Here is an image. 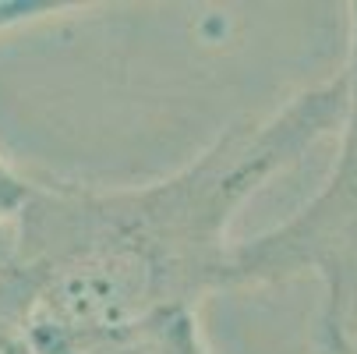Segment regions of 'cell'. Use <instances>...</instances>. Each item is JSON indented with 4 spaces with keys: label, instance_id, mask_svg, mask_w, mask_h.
Segmentation results:
<instances>
[{
    "label": "cell",
    "instance_id": "7a4b0ae2",
    "mask_svg": "<svg viewBox=\"0 0 357 354\" xmlns=\"http://www.w3.org/2000/svg\"><path fill=\"white\" fill-rule=\"evenodd\" d=\"M340 75L343 114L333 170L290 220L237 241L227 266V290L315 280L322 354H357V0Z\"/></svg>",
    "mask_w": 357,
    "mask_h": 354
},
{
    "label": "cell",
    "instance_id": "5b68a950",
    "mask_svg": "<svg viewBox=\"0 0 357 354\" xmlns=\"http://www.w3.org/2000/svg\"><path fill=\"white\" fill-rule=\"evenodd\" d=\"M50 11H61V4H25V0L4 4V0H0V29H8L15 22H29L36 15H50Z\"/></svg>",
    "mask_w": 357,
    "mask_h": 354
},
{
    "label": "cell",
    "instance_id": "3957f363",
    "mask_svg": "<svg viewBox=\"0 0 357 354\" xmlns=\"http://www.w3.org/2000/svg\"><path fill=\"white\" fill-rule=\"evenodd\" d=\"M89 354H209V347L198 330V312H181L145 323Z\"/></svg>",
    "mask_w": 357,
    "mask_h": 354
},
{
    "label": "cell",
    "instance_id": "6da1fadb",
    "mask_svg": "<svg viewBox=\"0 0 357 354\" xmlns=\"http://www.w3.org/2000/svg\"><path fill=\"white\" fill-rule=\"evenodd\" d=\"M343 75L266 117L227 124L174 174L142 184L36 181L11 223L8 276L36 354H89L227 290L244 202L340 128Z\"/></svg>",
    "mask_w": 357,
    "mask_h": 354
},
{
    "label": "cell",
    "instance_id": "277c9868",
    "mask_svg": "<svg viewBox=\"0 0 357 354\" xmlns=\"http://www.w3.org/2000/svg\"><path fill=\"white\" fill-rule=\"evenodd\" d=\"M32 184H36L32 177H25L0 156V227H11L18 220V213L25 209V202L32 195Z\"/></svg>",
    "mask_w": 357,
    "mask_h": 354
},
{
    "label": "cell",
    "instance_id": "8992f818",
    "mask_svg": "<svg viewBox=\"0 0 357 354\" xmlns=\"http://www.w3.org/2000/svg\"><path fill=\"white\" fill-rule=\"evenodd\" d=\"M8 251H11V227H0V263L8 259Z\"/></svg>",
    "mask_w": 357,
    "mask_h": 354
}]
</instances>
